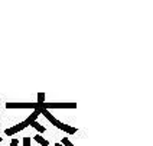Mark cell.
Segmentation results:
<instances>
[{"mask_svg":"<svg viewBox=\"0 0 153 146\" xmlns=\"http://www.w3.org/2000/svg\"><path fill=\"white\" fill-rule=\"evenodd\" d=\"M43 100H45V94H43V93H39V94H38V104H39V106H42Z\"/></svg>","mask_w":153,"mask_h":146,"instance_id":"5","label":"cell"},{"mask_svg":"<svg viewBox=\"0 0 153 146\" xmlns=\"http://www.w3.org/2000/svg\"><path fill=\"white\" fill-rule=\"evenodd\" d=\"M62 143H64L65 146H74V145H72V143H71V142H69V140H68L67 138H64V139H62Z\"/></svg>","mask_w":153,"mask_h":146,"instance_id":"7","label":"cell"},{"mask_svg":"<svg viewBox=\"0 0 153 146\" xmlns=\"http://www.w3.org/2000/svg\"><path fill=\"white\" fill-rule=\"evenodd\" d=\"M23 146H30V138H29V136H26V138L23 139Z\"/></svg>","mask_w":153,"mask_h":146,"instance_id":"6","label":"cell"},{"mask_svg":"<svg viewBox=\"0 0 153 146\" xmlns=\"http://www.w3.org/2000/svg\"><path fill=\"white\" fill-rule=\"evenodd\" d=\"M41 110H42V114L46 117V119H48V120L51 121L52 124L58 126L61 130H65V132H68V133H75V130H76L75 127H69L68 124H64V123H61L59 120H56V119H55V117H53V116H52V114L48 112L46 109H42V107H41Z\"/></svg>","mask_w":153,"mask_h":146,"instance_id":"1","label":"cell"},{"mask_svg":"<svg viewBox=\"0 0 153 146\" xmlns=\"http://www.w3.org/2000/svg\"><path fill=\"white\" fill-rule=\"evenodd\" d=\"M0 142H1V138H0Z\"/></svg>","mask_w":153,"mask_h":146,"instance_id":"10","label":"cell"},{"mask_svg":"<svg viewBox=\"0 0 153 146\" xmlns=\"http://www.w3.org/2000/svg\"><path fill=\"white\" fill-rule=\"evenodd\" d=\"M30 126H33V127H35V129H36V130H38V132H42V133H43V132H45V127H43L42 124H39V123H38V121H36V120H35L33 123L30 124Z\"/></svg>","mask_w":153,"mask_h":146,"instance_id":"4","label":"cell"},{"mask_svg":"<svg viewBox=\"0 0 153 146\" xmlns=\"http://www.w3.org/2000/svg\"><path fill=\"white\" fill-rule=\"evenodd\" d=\"M35 140H36V142H39L42 146H48V145H49V142H48V140H45L41 135H36V136H35Z\"/></svg>","mask_w":153,"mask_h":146,"instance_id":"3","label":"cell"},{"mask_svg":"<svg viewBox=\"0 0 153 146\" xmlns=\"http://www.w3.org/2000/svg\"><path fill=\"white\" fill-rule=\"evenodd\" d=\"M26 126L23 124V121L22 123H19V124H16V126H13V127H10V129H6L4 130V133L7 135V136H12V135H15L16 132H20V130H23Z\"/></svg>","mask_w":153,"mask_h":146,"instance_id":"2","label":"cell"},{"mask_svg":"<svg viewBox=\"0 0 153 146\" xmlns=\"http://www.w3.org/2000/svg\"><path fill=\"white\" fill-rule=\"evenodd\" d=\"M55 146H61V145H59V143H56V145H55Z\"/></svg>","mask_w":153,"mask_h":146,"instance_id":"9","label":"cell"},{"mask_svg":"<svg viewBox=\"0 0 153 146\" xmlns=\"http://www.w3.org/2000/svg\"><path fill=\"white\" fill-rule=\"evenodd\" d=\"M10 146H17V139H13L12 143H10Z\"/></svg>","mask_w":153,"mask_h":146,"instance_id":"8","label":"cell"}]
</instances>
